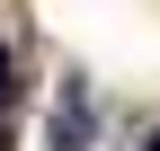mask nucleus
Here are the masks:
<instances>
[{
    "label": "nucleus",
    "mask_w": 160,
    "mask_h": 151,
    "mask_svg": "<svg viewBox=\"0 0 160 151\" xmlns=\"http://www.w3.org/2000/svg\"><path fill=\"white\" fill-rule=\"evenodd\" d=\"M53 142H62V151H80V142H89V107H80V89L62 98V116H53Z\"/></svg>",
    "instance_id": "obj_1"
},
{
    "label": "nucleus",
    "mask_w": 160,
    "mask_h": 151,
    "mask_svg": "<svg viewBox=\"0 0 160 151\" xmlns=\"http://www.w3.org/2000/svg\"><path fill=\"white\" fill-rule=\"evenodd\" d=\"M0 107H9V53H0Z\"/></svg>",
    "instance_id": "obj_2"
},
{
    "label": "nucleus",
    "mask_w": 160,
    "mask_h": 151,
    "mask_svg": "<svg viewBox=\"0 0 160 151\" xmlns=\"http://www.w3.org/2000/svg\"><path fill=\"white\" fill-rule=\"evenodd\" d=\"M142 151H160V134H151V142H142Z\"/></svg>",
    "instance_id": "obj_3"
}]
</instances>
